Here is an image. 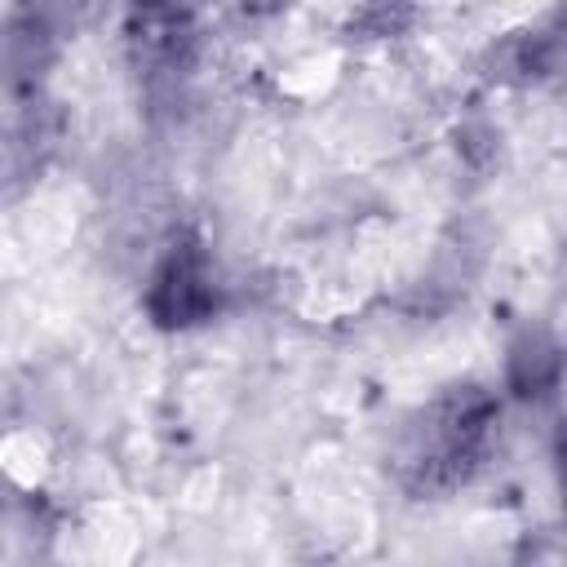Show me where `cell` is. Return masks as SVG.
I'll use <instances>...</instances> for the list:
<instances>
[{"instance_id": "1", "label": "cell", "mask_w": 567, "mask_h": 567, "mask_svg": "<svg viewBox=\"0 0 567 567\" xmlns=\"http://www.w3.org/2000/svg\"><path fill=\"white\" fill-rule=\"evenodd\" d=\"M487 421H492V408L483 394H474V390L452 394L416 425L408 461L421 470V478H456L465 470V461L478 452Z\"/></svg>"}, {"instance_id": "3", "label": "cell", "mask_w": 567, "mask_h": 567, "mask_svg": "<svg viewBox=\"0 0 567 567\" xmlns=\"http://www.w3.org/2000/svg\"><path fill=\"white\" fill-rule=\"evenodd\" d=\"M558 483H563V501H567V421H563V434H558Z\"/></svg>"}, {"instance_id": "2", "label": "cell", "mask_w": 567, "mask_h": 567, "mask_svg": "<svg viewBox=\"0 0 567 567\" xmlns=\"http://www.w3.org/2000/svg\"><path fill=\"white\" fill-rule=\"evenodd\" d=\"M146 310L159 328H190L217 310V284L199 244H173L164 252L146 288Z\"/></svg>"}]
</instances>
